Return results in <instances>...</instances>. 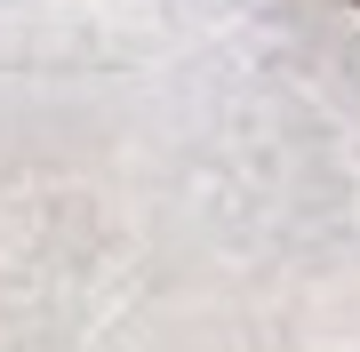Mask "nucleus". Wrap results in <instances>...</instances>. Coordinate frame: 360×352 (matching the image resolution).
<instances>
[]
</instances>
